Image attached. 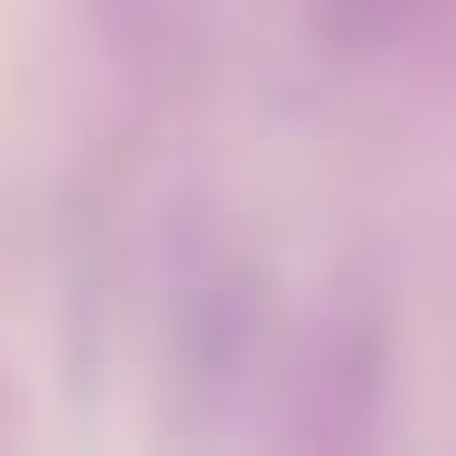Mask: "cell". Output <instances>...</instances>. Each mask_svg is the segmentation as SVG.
<instances>
[{"label": "cell", "instance_id": "obj_1", "mask_svg": "<svg viewBox=\"0 0 456 456\" xmlns=\"http://www.w3.org/2000/svg\"><path fill=\"white\" fill-rule=\"evenodd\" d=\"M326 10H336V28H345V37L382 47V37H410L428 10H438V0H326Z\"/></svg>", "mask_w": 456, "mask_h": 456}]
</instances>
